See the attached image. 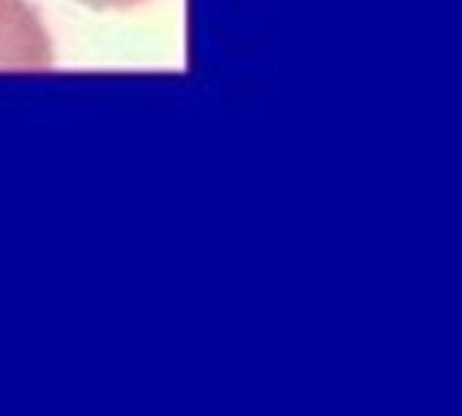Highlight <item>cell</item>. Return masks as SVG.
I'll return each instance as SVG.
<instances>
[{
    "label": "cell",
    "mask_w": 462,
    "mask_h": 416,
    "mask_svg": "<svg viewBox=\"0 0 462 416\" xmlns=\"http://www.w3.org/2000/svg\"><path fill=\"white\" fill-rule=\"evenodd\" d=\"M79 3H84V5H89V8H97V11H127V8H135V5H141V3H146V0H79Z\"/></svg>",
    "instance_id": "7a4b0ae2"
},
{
    "label": "cell",
    "mask_w": 462,
    "mask_h": 416,
    "mask_svg": "<svg viewBox=\"0 0 462 416\" xmlns=\"http://www.w3.org/2000/svg\"><path fill=\"white\" fill-rule=\"evenodd\" d=\"M51 38L27 0H0V68H49Z\"/></svg>",
    "instance_id": "6da1fadb"
}]
</instances>
